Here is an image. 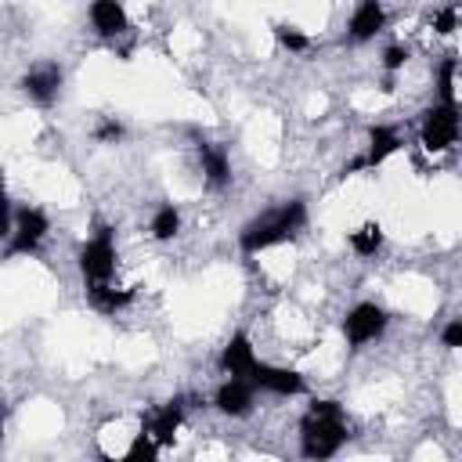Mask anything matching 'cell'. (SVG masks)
I'll return each instance as SVG.
<instances>
[{
    "mask_svg": "<svg viewBox=\"0 0 462 462\" xmlns=\"http://www.w3.org/2000/svg\"><path fill=\"white\" fill-rule=\"evenodd\" d=\"M307 224H310L307 199L292 195V199H282V202H274V206L253 213V217L238 227L235 242H238V253L260 256V253H267V249H278V245L296 242V238L307 231Z\"/></svg>",
    "mask_w": 462,
    "mask_h": 462,
    "instance_id": "6da1fadb",
    "label": "cell"
},
{
    "mask_svg": "<svg viewBox=\"0 0 462 462\" xmlns=\"http://www.w3.org/2000/svg\"><path fill=\"white\" fill-rule=\"evenodd\" d=\"M350 440V419L336 397H310L300 415V455L310 462L336 458Z\"/></svg>",
    "mask_w": 462,
    "mask_h": 462,
    "instance_id": "7a4b0ae2",
    "label": "cell"
},
{
    "mask_svg": "<svg viewBox=\"0 0 462 462\" xmlns=\"http://www.w3.org/2000/svg\"><path fill=\"white\" fill-rule=\"evenodd\" d=\"M51 235V213L36 202H22V206H11L7 209V227H4V256L14 260V256H36L43 249Z\"/></svg>",
    "mask_w": 462,
    "mask_h": 462,
    "instance_id": "3957f363",
    "label": "cell"
},
{
    "mask_svg": "<svg viewBox=\"0 0 462 462\" xmlns=\"http://www.w3.org/2000/svg\"><path fill=\"white\" fill-rule=\"evenodd\" d=\"M76 267H79V282L83 285H105L116 282L119 271V245H116V231L108 224H101L97 231H90L79 249H76Z\"/></svg>",
    "mask_w": 462,
    "mask_h": 462,
    "instance_id": "277c9868",
    "label": "cell"
},
{
    "mask_svg": "<svg viewBox=\"0 0 462 462\" xmlns=\"http://www.w3.org/2000/svg\"><path fill=\"white\" fill-rule=\"evenodd\" d=\"M462 137V112H458V101H440L433 97L422 112H419V144L430 152V155H440V152H451Z\"/></svg>",
    "mask_w": 462,
    "mask_h": 462,
    "instance_id": "5b68a950",
    "label": "cell"
},
{
    "mask_svg": "<svg viewBox=\"0 0 462 462\" xmlns=\"http://www.w3.org/2000/svg\"><path fill=\"white\" fill-rule=\"evenodd\" d=\"M390 328V310L375 300H357L354 307H346L343 321H339V332H343V343L350 350H365L368 343L383 339Z\"/></svg>",
    "mask_w": 462,
    "mask_h": 462,
    "instance_id": "8992f818",
    "label": "cell"
},
{
    "mask_svg": "<svg viewBox=\"0 0 462 462\" xmlns=\"http://www.w3.org/2000/svg\"><path fill=\"white\" fill-rule=\"evenodd\" d=\"M401 148H404V137H401L397 126H390V123H372L368 134H365V152L343 166V177H354V173H365V170H379V166H383L386 159H393Z\"/></svg>",
    "mask_w": 462,
    "mask_h": 462,
    "instance_id": "52a82bcc",
    "label": "cell"
},
{
    "mask_svg": "<svg viewBox=\"0 0 462 462\" xmlns=\"http://www.w3.org/2000/svg\"><path fill=\"white\" fill-rule=\"evenodd\" d=\"M260 393H271V397H307V375L292 365H278V361H256L253 372L245 375Z\"/></svg>",
    "mask_w": 462,
    "mask_h": 462,
    "instance_id": "ba28073f",
    "label": "cell"
},
{
    "mask_svg": "<svg viewBox=\"0 0 462 462\" xmlns=\"http://www.w3.org/2000/svg\"><path fill=\"white\" fill-rule=\"evenodd\" d=\"M18 90H22V97H25L29 105L51 108V105L61 97V90H65V69H61L58 61H36V65H29V69L22 72Z\"/></svg>",
    "mask_w": 462,
    "mask_h": 462,
    "instance_id": "9c48e42d",
    "label": "cell"
},
{
    "mask_svg": "<svg viewBox=\"0 0 462 462\" xmlns=\"http://www.w3.org/2000/svg\"><path fill=\"white\" fill-rule=\"evenodd\" d=\"M256 386L242 375H224L213 390V411H220L224 419H249L256 411Z\"/></svg>",
    "mask_w": 462,
    "mask_h": 462,
    "instance_id": "30bf717a",
    "label": "cell"
},
{
    "mask_svg": "<svg viewBox=\"0 0 462 462\" xmlns=\"http://www.w3.org/2000/svg\"><path fill=\"white\" fill-rule=\"evenodd\" d=\"M195 159L202 170V184L209 191H224L235 180V166H231V152L220 141H199L195 144Z\"/></svg>",
    "mask_w": 462,
    "mask_h": 462,
    "instance_id": "8fae6325",
    "label": "cell"
},
{
    "mask_svg": "<svg viewBox=\"0 0 462 462\" xmlns=\"http://www.w3.org/2000/svg\"><path fill=\"white\" fill-rule=\"evenodd\" d=\"M386 25H390V14H386L383 0H357L350 18H346V40L350 43H372Z\"/></svg>",
    "mask_w": 462,
    "mask_h": 462,
    "instance_id": "7c38bea8",
    "label": "cell"
},
{
    "mask_svg": "<svg viewBox=\"0 0 462 462\" xmlns=\"http://www.w3.org/2000/svg\"><path fill=\"white\" fill-rule=\"evenodd\" d=\"M87 22L101 40H119L130 32V14L123 0H90L87 4Z\"/></svg>",
    "mask_w": 462,
    "mask_h": 462,
    "instance_id": "4fadbf2b",
    "label": "cell"
},
{
    "mask_svg": "<svg viewBox=\"0 0 462 462\" xmlns=\"http://www.w3.org/2000/svg\"><path fill=\"white\" fill-rule=\"evenodd\" d=\"M256 361H260V354H256V346H253V336L242 332V328L227 336V343L220 346V357H217V365H220L224 375H242V379L253 372Z\"/></svg>",
    "mask_w": 462,
    "mask_h": 462,
    "instance_id": "5bb4252c",
    "label": "cell"
},
{
    "mask_svg": "<svg viewBox=\"0 0 462 462\" xmlns=\"http://www.w3.org/2000/svg\"><path fill=\"white\" fill-rule=\"evenodd\" d=\"M83 296H87L90 310H97V314H105V318L123 314V310H126V307L137 300V292H134L130 285H119V282H105V285H83Z\"/></svg>",
    "mask_w": 462,
    "mask_h": 462,
    "instance_id": "9a60e30c",
    "label": "cell"
},
{
    "mask_svg": "<svg viewBox=\"0 0 462 462\" xmlns=\"http://www.w3.org/2000/svg\"><path fill=\"white\" fill-rule=\"evenodd\" d=\"M162 448H170L173 440H177V430L184 426V401L180 397H173V401H166V404H159L155 411H148L144 415V422H141Z\"/></svg>",
    "mask_w": 462,
    "mask_h": 462,
    "instance_id": "2e32d148",
    "label": "cell"
},
{
    "mask_svg": "<svg viewBox=\"0 0 462 462\" xmlns=\"http://www.w3.org/2000/svg\"><path fill=\"white\" fill-rule=\"evenodd\" d=\"M383 242H386V231H383L379 220H361L354 231H346V245H350V253L361 256V260H372V256L383 249Z\"/></svg>",
    "mask_w": 462,
    "mask_h": 462,
    "instance_id": "e0dca14e",
    "label": "cell"
},
{
    "mask_svg": "<svg viewBox=\"0 0 462 462\" xmlns=\"http://www.w3.org/2000/svg\"><path fill=\"white\" fill-rule=\"evenodd\" d=\"M180 227H184V217H180V209H177L173 202H159V206L152 209V217H148V235H152V242H173V238L180 235Z\"/></svg>",
    "mask_w": 462,
    "mask_h": 462,
    "instance_id": "ac0fdd59",
    "label": "cell"
},
{
    "mask_svg": "<svg viewBox=\"0 0 462 462\" xmlns=\"http://www.w3.org/2000/svg\"><path fill=\"white\" fill-rule=\"evenodd\" d=\"M271 36H274L278 51H285V54H307V51L314 47L310 32L300 29V25H292V22H274V25H271Z\"/></svg>",
    "mask_w": 462,
    "mask_h": 462,
    "instance_id": "d6986e66",
    "label": "cell"
},
{
    "mask_svg": "<svg viewBox=\"0 0 462 462\" xmlns=\"http://www.w3.org/2000/svg\"><path fill=\"white\" fill-rule=\"evenodd\" d=\"M162 451H166V448H162V444H159V440H155V437H152V433L141 426V430L134 433L130 448L123 451V458H126V462H155Z\"/></svg>",
    "mask_w": 462,
    "mask_h": 462,
    "instance_id": "ffe728a7",
    "label": "cell"
},
{
    "mask_svg": "<svg viewBox=\"0 0 462 462\" xmlns=\"http://www.w3.org/2000/svg\"><path fill=\"white\" fill-rule=\"evenodd\" d=\"M455 72H458V61L455 58H440L437 61L433 79H437V97L440 101H455Z\"/></svg>",
    "mask_w": 462,
    "mask_h": 462,
    "instance_id": "44dd1931",
    "label": "cell"
},
{
    "mask_svg": "<svg viewBox=\"0 0 462 462\" xmlns=\"http://www.w3.org/2000/svg\"><path fill=\"white\" fill-rule=\"evenodd\" d=\"M408 58H411V51L404 47V43H390V47H383V58H379V69L393 79L397 72H404V65H408Z\"/></svg>",
    "mask_w": 462,
    "mask_h": 462,
    "instance_id": "7402d4cb",
    "label": "cell"
},
{
    "mask_svg": "<svg viewBox=\"0 0 462 462\" xmlns=\"http://www.w3.org/2000/svg\"><path fill=\"white\" fill-rule=\"evenodd\" d=\"M90 137H94L97 144H119V141L126 137V126H123L116 116H105V119H97V123H94Z\"/></svg>",
    "mask_w": 462,
    "mask_h": 462,
    "instance_id": "603a6c76",
    "label": "cell"
},
{
    "mask_svg": "<svg viewBox=\"0 0 462 462\" xmlns=\"http://www.w3.org/2000/svg\"><path fill=\"white\" fill-rule=\"evenodd\" d=\"M458 22H462L458 4H444V7H437V11H433V18H430L433 32H440V36H451V32L458 29Z\"/></svg>",
    "mask_w": 462,
    "mask_h": 462,
    "instance_id": "cb8c5ba5",
    "label": "cell"
},
{
    "mask_svg": "<svg viewBox=\"0 0 462 462\" xmlns=\"http://www.w3.org/2000/svg\"><path fill=\"white\" fill-rule=\"evenodd\" d=\"M440 346L444 350H462V314L458 318H448L440 325Z\"/></svg>",
    "mask_w": 462,
    "mask_h": 462,
    "instance_id": "d4e9b609",
    "label": "cell"
}]
</instances>
